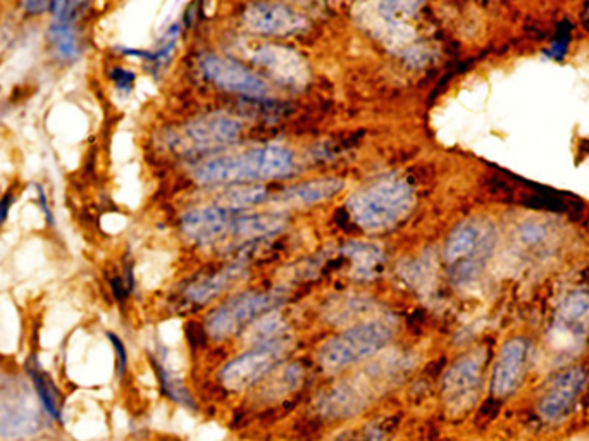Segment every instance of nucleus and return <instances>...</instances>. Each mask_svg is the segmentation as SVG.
Instances as JSON below:
<instances>
[{
    "label": "nucleus",
    "instance_id": "1",
    "mask_svg": "<svg viewBox=\"0 0 589 441\" xmlns=\"http://www.w3.org/2000/svg\"><path fill=\"white\" fill-rule=\"evenodd\" d=\"M293 168L290 150L281 145H262L202 162L193 176L200 185H240L285 178L293 173Z\"/></svg>",
    "mask_w": 589,
    "mask_h": 441
},
{
    "label": "nucleus",
    "instance_id": "2",
    "mask_svg": "<svg viewBox=\"0 0 589 441\" xmlns=\"http://www.w3.org/2000/svg\"><path fill=\"white\" fill-rule=\"evenodd\" d=\"M398 321L393 316L371 317L331 336L317 350V364L326 373H340L348 367L381 354L397 336Z\"/></svg>",
    "mask_w": 589,
    "mask_h": 441
},
{
    "label": "nucleus",
    "instance_id": "3",
    "mask_svg": "<svg viewBox=\"0 0 589 441\" xmlns=\"http://www.w3.org/2000/svg\"><path fill=\"white\" fill-rule=\"evenodd\" d=\"M416 197L409 183L400 178H383L355 192L348 199V214L360 230L386 231L409 218Z\"/></svg>",
    "mask_w": 589,
    "mask_h": 441
},
{
    "label": "nucleus",
    "instance_id": "4",
    "mask_svg": "<svg viewBox=\"0 0 589 441\" xmlns=\"http://www.w3.org/2000/svg\"><path fill=\"white\" fill-rule=\"evenodd\" d=\"M496 230L490 221L469 219L453 228L445 243L448 273L457 285H467L483 273L495 250Z\"/></svg>",
    "mask_w": 589,
    "mask_h": 441
},
{
    "label": "nucleus",
    "instance_id": "5",
    "mask_svg": "<svg viewBox=\"0 0 589 441\" xmlns=\"http://www.w3.org/2000/svg\"><path fill=\"white\" fill-rule=\"evenodd\" d=\"M286 295L279 290H247L230 297L209 312L205 319V333L214 342H224L250 328L252 324L276 311L283 305Z\"/></svg>",
    "mask_w": 589,
    "mask_h": 441
},
{
    "label": "nucleus",
    "instance_id": "6",
    "mask_svg": "<svg viewBox=\"0 0 589 441\" xmlns=\"http://www.w3.org/2000/svg\"><path fill=\"white\" fill-rule=\"evenodd\" d=\"M290 350L288 336L273 342L250 345L245 352L226 362L219 371V381L228 392H245L261 383L283 362Z\"/></svg>",
    "mask_w": 589,
    "mask_h": 441
},
{
    "label": "nucleus",
    "instance_id": "7",
    "mask_svg": "<svg viewBox=\"0 0 589 441\" xmlns=\"http://www.w3.org/2000/svg\"><path fill=\"white\" fill-rule=\"evenodd\" d=\"M242 126L231 116L214 114L195 119L192 123L174 131L169 137V145L180 152H195V150L216 149L221 145L235 142L240 135Z\"/></svg>",
    "mask_w": 589,
    "mask_h": 441
},
{
    "label": "nucleus",
    "instance_id": "8",
    "mask_svg": "<svg viewBox=\"0 0 589 441\" xmlns=\"http://www.w3.org/2000/svg\"><path fill=\"white\" fill-rule=\"evenodd\" d=\"M588 383V373L583 367H571L558 374L546 386L538 404V416L545 423H558L571 414L577 400L583 395Z\"/></svg>",
    "mask_w": 589,
    "mask_h": 441
},
{
    "label": "nucleus",
    "instance_id": "9",
    "mask_svg": "<svg viewBox=\"0 0 589 441\" xmlns=\"http://www.w3.org/2000/svg\"><path fill=\"white\" fill-rule=\"evenodd\" d=\"M483 385V357L464 355L443 378V398L453 412L469 409Z\"/></svg>",
    "mask_w": 589,
    "mask_h": 441
},
{
    "label": "nucleus",
    "instance_id": "10",
    "mask_svg": "<svg viewBox=\"0 0 589 441\" xmlns=\"http://www.w3.org/2000/svg\"><path fill=\"white\" fill-rule=\"evenodd\" d=\"M238 211L221 205L199 207L186 212L181 218V231L188 240L199 245H212L224 238L233 237Z\"/></svg>",
    "mask_w": 589,
    "mask_h": 441
},
{
    "label": "nucleus",
    "instance_id": "11",
    "mask_svg": "<svg viewBox=\"0 0 589 441\" xmlns=\"http://www.w3.org/2000/svg\"><path fill=\"white\" fill-rule=\"evenodd\" d=\"M529 352L531 345L524 338H512L500 348L491 371L490 388L493 397H510L519 390L526 376Z\"/></svg>",
    "mask_w": 589,
    "mask_h": 441
},
{
    "label": "nucleus",
    "instance_id": "12",
    "mask_svg": "<svg viewBox=\"0 0 589 441\" xmlns=\"http://www.w3.org/2000/svg\"><path fill=\"white\" fill-rule=\"evenodd\" d=\"M248 30L273 37H290L307 30V19L281 2H259L243 14Z\"/></svg>",
    "mask_w": 589,
    "mask_h": 441
},
{
    "label": "nucleus",
    "instance_id": "13",
    "mask_svg": "<svg viewBox=\"0 0 589 441\" xmlns=\"http://www.w3.org/2000/svg\"><path fill=\"white\" fill-rule=\"evenodd\" d=\"M202 71L212 83H216L217 87L224 88L228 92L248 95L255 99H262L269 95V87L261 76L254 75L252 71L243 68L242 64L235 63L231 59L216 56L204 57Z\"/></svg>",
    "mask_w": 589,
    "mask_h": 441
},
{
    "label": "nucleus",
    "instance_id": "14",
    "mask_svg": "<svg viewBox=\"0 0 589 441\" xmlns=\"http://www.w3.org/2000/svg\"><path fill=\"white\" fill-rule=\"evenodd\" d=\"M252 63L266 68L276 80L292 87H304L309 81V66L295 50L281 45H264L252 54Z\"/></svg>",
    "mask_w": 589,
    "mask_h": 441
},
{
    "label": "nucleus",
    "instance_id": "15",
    "mask_svg": "<svg viewBox=\"0 0 589 441\" xmlns=\"http://www.w3.org/2000/svg\"><path fill=\"white\" fill-rule=\"evenodd\" d=\"M45 47L50 61L59 68H71L87 50V38L81 25L49 21L45 30Z\"/></svg>",
    "mask_w": 589,
    "mask_h": 441
},
{
    "label": "nucleus",
    "instance_id": "16",
    "mask_svg": "<svg viewBox=\"0 0 589 441\" xmlns=\"http://www.w3.org/2000/svg\"><path fill=\"white\" fill-rule=\"evenodd\" d=\"M25 392H9L0 400V435L4 438L28 436L42 426V414L31 407Z\"/></svg>",
    "mask_w": 589,
    "mask_h": 441
},
{
    "label": "nucleus",
    "instance_id": "17",
    "mask_svg": "<svg viewBox=\"0 0 589 441\" xmlns=\"http://www.w3.org/2000/svg\"><path fill=\"white\" fill-rule=\"evenodd\" d=\"M588 324L589 292L574 290L562 300V304L558 305L553 331L557 335L569 336L577 340L586 333Z\"/></svg>",
    "mask_w": 589,
    "mask_h": 441
},
{
    "label": "nucleus",
    "instance_id": "18",
    "mask_svg": "<svg viewBox=\"0 0 589 441\" xmlns=\"http://www.w3.org/2000/svg\"><path fill=\"white\" fill-rule=\"evenodd\" d=\"M245 273V266L236 262L228 268L219 269L214 274L204 276L200 280L193 281L192 285L185 290L186 300L195 305H207L216 300L219 295L228 292V288L235 285L236 281L242 280Z\"/></svg>",
    "mask_w": 589,
    "mask_h": 441
},
{
    "label": "nucleus",
    "instance_id": "19",
    "mask_svg": "<svg viewBox=\"0 0 589 441\" xmlns=\"http://www.w3.org/2000/svg\"><path fill=\"white\" fill-rule=\"evenodd\" d=\"M345 187V183L340 178H317V180L300 183L295 187L288 188L279 195L276 202L288 207H309V205L319 204L324 200L335 197Z\"/></svg>",
    "mask_w": 589,
    "mask_h": 441
},
{
    "label": "nucleus",
    "instance_id": "20",
    "mask_svg": "<svg viewBox=\"0 0 589 441\" xmlns=\"http://www.w3.org/2000/svg\"><path fill=\"white\" fill-rule=\"evenodd\" d=\"M26 373L30 376L33 392L37 395L42 409L49 414L50 419L62 423V395L56 381L35 359L26 364Z\"/></svg>",
    "mask_w": 589,
    "mask_h": 441
},
{
    "label": "nucleus",
    "instance_id": "21",
    "mask_svg": "<svg viewBox=\"0 0 589 441\" xmlns=\"http://www.w3.org/2000/svg\"><path fill=\"white\" fill-rule=\"evenodd\" d=\"M286 218L279 212H257L236 216L233 238L238 240H259L273 237L285 228Z\"/></svg>",
    "mask_w": 589,
    "mask_h": 441
},
{
    "label": "nucleus",
    "instance_id": "22",
    "mask_svg": "<svg viewBox=\"0 0 589 441\" xmlns=\"http://www.w3.org/2000/svg\"><path fill=\"white\" fill-rule=\"evenodd\" d=\"M343 254L352 262V274L360 281L374 280L385 264L383 250L372 243H347L343 247Z\"/></svg>",
    "mask_w": 589,
    "mask_h": 441
},
{
    "label": "nucleus",
    "instance_id": "23",
    "mask_svg": "<svg viewBox=\"0 0 589 441\" xmlns=\"http://www.w3.org/2000/svg\"><path fill=\"white\" fill-rule=\"evenodd\" d=\"M150 361L154 366L155 376L159 379L161 390L169 400H173L174 404L183 405L186 409H193L195 407V400H193L192 393L185 385V381L181 379L180 374L174 373L173 367L168 366L166 357L162 352H155L150 355Z\"/></svg>",
    "mask_w": 589,
    "mask_h": 441
},
{
    "label": "nucleus",
    "instance_id": "24",
    "mask_svg": "<svg viewBox=\"0 0 589 441\" xmlns=\"http://www.w3.org/2000/svg\"><path fill=\"white\" fill-rule=\"evenodd\" d=\"M552 228L541 221H526L519 224L515 230V249L521 250L524 255L548 254V247H552Z\"/></svg>",
    "mask_w": 589,
    "mask_h": 441
},
{
    "label": "nucleus",
    "instance_id": "25",
    "mask_svg": "<svg viewBox=\"0 0 589 441\" xmlns=\"http://www.w3.org/2000/svg\"><path fill=\"white\" fill-rule=\"evenodd\" d=\"M266 197L267 190L262 185H233L223 192L221 199H219V205L226 207V209L240 211V209L261 204L262 200H266Z\"/></svg>",
    "mask_w": 589,
    "mask_h": 441
},
{
    "label": "nucleus",
    "instance_id": "26",
    "mask_svg": "<svg viewBox=\"0 0 589 441\" xmlns=\"http://www.w3.org/2000/svg\"><path fill=\"white\" fill-rule=\"evenodd\" d=\"M92 4L93 0H52L49 9L50 21L81 25V21L90 13Z\"/></svg>",
    "mask_w": 589,
    "mask_h": 441
},
{
    "label": "nucleus",
    "instance_id": "27",
    "mask_svg": "<svg viewBox=\"0 0 589 441\" xmlns=\"http://www.w3.org/2000/svg\"><path fill=\"white\" fill-rule=\"evenodd\" d=\"M379 11L393 18L405 19L414 16L421 9L424 0H371Z\"/></svg>",
    "mask_w": 589,
    "mask_h": 441
},
{
    "label": "nucleus",
    "instance_id": "28",
    "mask_svg": "<svg viewBox=\"0 0 589 441\" xmlns=\"http://www.w3.org/2000/svg\"><path fill=\"white\" fill-rule=\"evenodd\" d=\"M569 45H571V26L565 23L558 28L557 35L545 52L546 57H550L553 61H562L569 50Z\"/></svg>",
    "mask_w": 589,
    "mask_h": 441
},
{
    "label": "nucleus",
    "instance_id": "29",
    "mask_svg": "<svg viewBox=\"0 0 589 441\" xmlns=\"http://www.w3.org/2000/svg\"><path fill=\"white\" fill-rule=\"evenodd\" d=\"M106 336L107 340L111 342L114 355H116V374H118V378H123L126 371H128V350H126V345H124L123 340H121L116 333H112V331H107Z\"/></svg>",
    "mask_w": 589,
    "mask_h": 441
},
{
    "label": "nucleus",
    "instance_id": "30",
    "mask_svg": "<svg viewBox=\"0 0 589 441\" xmlns=\"http://www.w3.org/2000/svg\"><path fill=\"white\" fill-rule=\"evenodd\" d=\"M109 78H111L112 85L118 88L119 92H124V94L131 92L133 83H135V73L130 71V69L121 68V66L111 68Z\"/></svg>",
    "mask_w": 589,
    "mask_h": 441
},
{
    "label": "nucleus",
    "instance_id": "31",
    "mask_svg": "<svg viewBox=\"0 0 589 441\" xmlns=\"http://www.w3.org/2000/svg\"><path fill=\"white\" fill-rule=\"evenodd\" d=\"M52 0H18V7L26 18H42L49 14Z\"/></svg>",
    "mask_w": 589,
    "mask_h": 441
},
{
    "label": "nucleus",
    "instance_id": "32",
    "mask_svg": "<svg viewBox=\"0 0 589 441\" xmlns=\"http://www.w3.org/2000/svg\"><path fill=\"white\" fill-rule=\"evenodd\" d=\"M35 193H37V205L42 216H44L45 223L49 224L50 228L56 226V216H54V209L50 207L49 195L45 192V187L42 183H35Z\"/></svg>",
    "mask_w": 589,
    "mask_h": 441
},
{
    "label": "nucleus",
    "instance_id": "33",
    "mask_svg": "<svg viewBox=\"0 0 589 441\" xmlns=\"http://www.w3.org/2000/svg\"><path fill=\"white\" fill-rule=\"evenodd\" d=\"M14 202H16V190H14V188L7 190V192L0 197V228L6 224Z\"/></svg>",
    "mask_w": 589,
    "mask_h": 441
},
{
    "label": "nucleus",
    "instance_id": "34",
    "mask_svg": "<svg viewBox=\"0 0 589 441\" xmlns=\"http://www.w3.org/2000/svg\"><path fill=\"white\" fill-rule=\"evenodd\" d=\"M293 2H297L300 6L312 7V9L323 6V0H293Z\"/></svg>",
    "mask_w": 589,
    "mask_h": 441
},
{
    "label": "nucleus",
    "instance_id": "35",
    "mask_svg": "<svg viewBox=\"0 0 589 441\" xmlns=\"http://www.w3.org/2000/svg\"><path fill=\"white\" fill-rule=\"evenodd\" d=\"M584 23H586V26L589 28V4L588 7H586V11H584Z\"/></svg>",
    "mask_w": 589,
    "mask_h": 441
}]
</instances>
